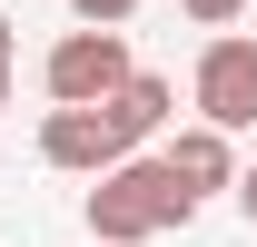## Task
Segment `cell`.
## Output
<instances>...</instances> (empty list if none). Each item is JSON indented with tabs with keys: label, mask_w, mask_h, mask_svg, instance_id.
I'll use <instances>...</instances> for the list:
<instances>
[{
	"label": "cell",
	"mask_w": 257,
	"mask_h": 247,
	"mask_svg": "<svg viewBox=\"0 0 257 247\" xmlns=\"http://www.w3.org/2000/svg\"><path fill=\"white\" fill-rule=\"evenodd\" d=\"M188 217H198V198H188V178H178L168 158L128 149L119 168L89 178V237L99 247H149V237H168V227H188Z\"/></svg>",
	"instance_id": "6da1fadb"
},
{
	"label": "cell",
	"mask_w": 257,
	"mask_h": 247,
	"mask_svg": "<svg viewBox=\"0 0 257 247\" xmlns=\"http://www.w3.org/2000/svg\"><path fill=\"white\" fill-rule=\"evenodd\" d=\"M128 30H109V20H79V30H60L50 40V60H40V89L50 99H109L128 79Z\"/></svg>",
	"instance_id": "7a4b0ae2"
},
{
	"label": "cell",
	"mask_w": 257,
	"mask_h": 247,
	"mask_svg": "<svg viewBox=\"0 0 257 247\" xmlns=\"http://www.w3.org/2000/svg\"><path fill=\"white\" fill-rule=\"evenodd\" d=\"M188 99H198V119H218L227 139H237V129H257V40H247V30H218L208 50H198Z\"/></svg>",
	"instance_id": "3957f363"
},
{
	"label": "cell",
	"mask_w": 257,
	"mask_h": 247,
	"mask_svg": "<svg viewBox=\"0 0 257 247\" xmlns=\"http://www.w3.org/2000/svg\"><path fill=\"white\" fill-rule=\"evenodd\" d=\"M40 158L69 168V178H99V168H119V158H128V139L109 129L99 99H50V119H40Z\"/></svg>",
	"instance_id": "277c9868"
},
{
	"label": "cell",
	"mask_w": 257,
	"mask_h": 247,
	"mask_svg": "<svg viewBox=\"0 0 257 247\" xmlns=\"http://www.w3.org/2000/svg\"><path fill=\"white\" fill-rule=\"evenodd\" d=\"M99 109H109V129H119L128 149H149V139L168 129V109H178V89H168L159 69H128V79H119L109 99H99Z\"/></svg>",
	"instance_id": "5b68a950"
},
{
	"label": "cell",
	"mask_w": 257,
	"mask_h": 247,
	"mask_svg": "<svg viewBox=\"0 0 257 247\" xmlns=\"http://www.w3.org/2000/svg\"><path fill=\"white\" fill-rule=\"evenodd\" d=\"M159 158L178 168V178H188V198H208V188H237V149H227V129H218V119L178 129V139H168Z\"/></svg>",
	"instance_id": "8992f818"
},
{
	"label": "cell",
	"mask_w": 257,
	"mask_h": 247,
	"mask_svg": "<svg viewBox=\"0 0 257 247\" xmlns=\"http://www.w3.org/2000/svg\"><path fill=\"white\" fill-rule=\"evenodd\" d=\"M178 10H188L198 30H227V20H237V10H247V0H178Z\"/></svg>",
	"instance_id": "52a82bcc"
},
{
	"label": "cell",
	"mask_w": 257,
	"mask_h": 247,
	"mask_svg": "<svg viewBox=\"0 0 257 247\" xmlns=\"http://www.w3.org/2000/svg\"><path fill=\"white\" fill-rule=\"evenodd\" d=\"M69 10H79V20H109V30H119V20L139 10V0H69Z\"/></svg>",
	"instance_id": "ba28073f"
},
{
	"label": "cell",
	"mask_w": 257,
	"mask_h": 247,
	"mask_svg": "<svg viewBox=\"0 0 257 247\" xmlns=\"http://www.w3.org/2000/svg\"><path fill=\"white\" fill-rule=\"evenodd\" d=\"M237 208H247V227H257V168H237Z\"/></svg>",
	"instance_id": "9c48e42d"
},
{
	"label": "cell",
	"mask_w": 257,
	"mask_h": 247,
	"mask_svg": "<svg viewBox=\"0 0 257 247\" xmlns=\"http://www.w3.org/2000/svg\"><path fill=\"white\" fill-rule=\"evenodd\" d=\"M10 50H20V40H10V10H0V69H10Z\"/></svg>",
	"instance_id": "30bf717a"
},
{
	"label": "cell",
	"mask_w": 257,
	"mask_h": 247,
	"mask_svg": "<svg viewBox=\"0 0 257 247\" xmlns=\"http://www.w3.org/2000/svg\"><path fill=\"white\" fill-rule=\"evenodd\" d=\"M0 109H10V69H0Z\"/></svg>",
	"instance_id": "8fae6325"
},
{
	"label": "cell",
	"mask_w": 257,
	"mask_h": 247,
	"mask_svg": "<svg viewBox=\"0 0 257 247\" xmlns=\"http://www.w3.org/2000/svg\"><path fill=\"white\" fill-rule=\"evenodd\" d=\"M89 247H99V237H89Z\"/></svg>",
	"instance_id": "7c38bea8"
}]
</instances>
